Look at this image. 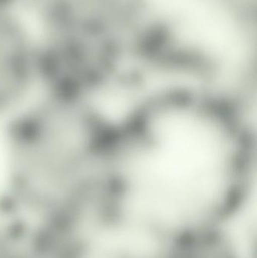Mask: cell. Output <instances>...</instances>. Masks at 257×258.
<instances>
[{
	"label": "cell",
	"instance_id": "obj_1",
	"mask_svg": "<svg viewBox=\"0 0 257 258\" xmlns=\"http://www.w3.org/2000/svg\"><path fill=\"white\" fill-rule=\"evenodd\" d=\"M255 136L254 121L235 103L195 86L163 88L113 134L106 192L141 221H194L253 191Z\"/></svg>",
	"mask_w": 257,
	"mask_h": 258
},
{
	"label": "cell",
	"instance_id": "obj_2",
	"mask_svg": "<svg viewBox=\"0 0 257 258\" xmlns=\"http://www.w3.org/2000/svg\"><path fill=\"white\" fill-rule=\"evenodd\" d=\"M0 129L2 180L21 206L68 215L99 190L113 131L101 106L39 94Z\"/></svg>",
	"mask_w": 257,
	"mask_h": 258
},
{
	"label": "cell",
	"instance_id": "obj_3",
	"mask_svg": "<svg viewBox=\"0 0 257 258\" xmlns=\"http://www.w3.org/2000/svg\"><path fill=\"white\" fill-rule=\"evenodd\" d=\"M40 93L36 47L0 17V127Z\"/></svg>",
	"mask_w": 257,
	"mask_h": 258
}]
</instances>
